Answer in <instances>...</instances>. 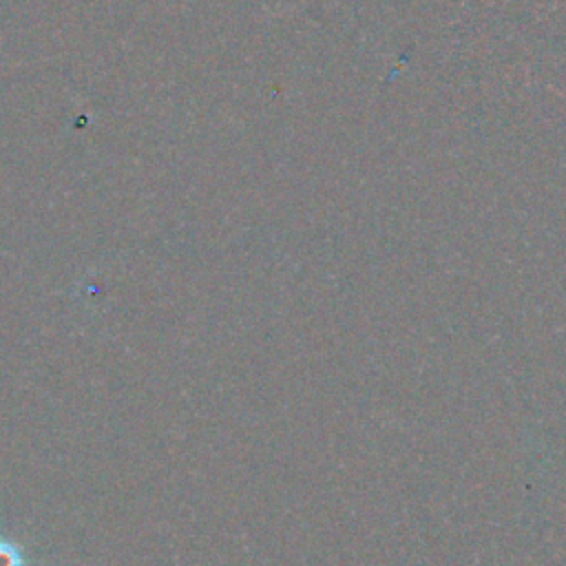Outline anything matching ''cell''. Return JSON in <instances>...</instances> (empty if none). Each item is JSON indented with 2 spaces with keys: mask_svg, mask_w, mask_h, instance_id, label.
Here are the masks:
<instances>
[{
  "mask_svg": "<svg viewBox=\"0 0 566 566\" xmlns=\"http://www.w3.org/2000/svg\"><path fill=\"white\" fill-rule=\"evenodd\" d=\"M0 566H24L22 551L9 539H0Z\"/></svg>",
  "mask_w": 566,
  "mask_h": 566,
  "instance_id": "1",
  "label": "cell"
}]
</instances>
